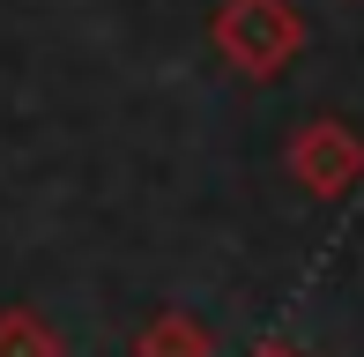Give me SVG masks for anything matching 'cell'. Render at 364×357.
<instances>
[{"instance_id": "obj_1", "label": "cell", "mask_w": 364, "mask_h": 357, "mask_svg": "<svg viewBox=\"0 0 364 357\" xmlns=\"http://www.w3.org/2000/svg\"><path fill=\"white\" fill-rule=\"evenodd\" d=\"M208 45L245 82H283L305 53V15H297V0H216Z\"/></svg>"}, {"instance_id": "obj_2", "label": "cell", "mask_w": 364, "mask_h": 357, "mask_svg": "<svg viewBox=\"0 0 364 357\" xmlns=\"http://www.w3.org/2000/svg\"><path fill=\"white\" fill-rule=\"evenodd\" d=\"M283 164H290V178L312 193V201H342V193H357L364 186V134H357V119H342V112L305 119L290 134Z\"/></svg>"}, {"instance_id": "obj_3", "label": "cell", "mask_w": 364, "mask_h": 357, "mask_svg": "<svg viewBox=\"0 0 364 357\" xmlns=\"http://www.w3.org/2000/svg\"><path fill=\"white\" fill-rule=\"evenodd\" d=\"M134 357H216V335H208L201 313L164 305V313H149L134 328Z\"/></svg>"}, {"instance_id": "obj_4", "label": "cell", "mask_w": 364, "mask_h": 357, "mask_svg": "<svg viewBox=\"0 0 364 357\" xmlns=\"http://www.w3.org/2000/svg\"><path fill=\"white\" fill-rule=\"evenodd\" d=\"M0 357H68V343L38 305H0Z\"/></svg>"}, {"instance_id": "obj_5", "label": "cell", "mask_w": 364, "mask_h": 357, "mask_svg": "<svg viewBox=\"0 0 364 357\" xmlns=\"http://www.w3.org/2000/svg\"><path fill=\"white\" fill-rule=\"evenodd\" d=\"M253 357H297V350H290V343H260Z\"/></svg>"}]
</instances>
